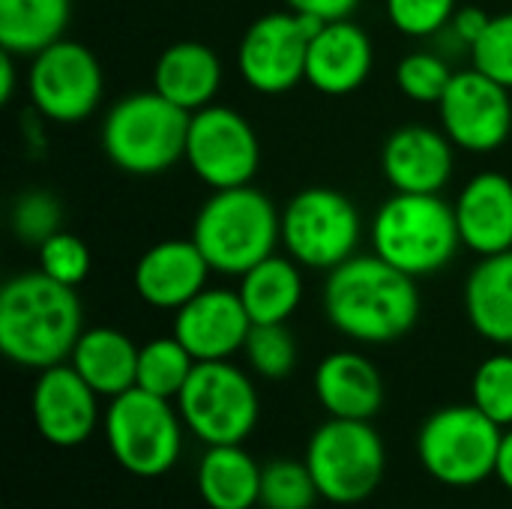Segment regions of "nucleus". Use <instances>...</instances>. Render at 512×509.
Segmentation results:
<instances>
[{
  "instance_id": "obj_1",
  "label": "nucleus",
  "mask_w": 512,
  "mask_h": 509,
  "mask_svg": "<svg viewBox=\"0 0 512 509\" xmlns=\"http://www.w3.org/2000/svg\"><path fill=\"white\" fill-rule=\"evenodd\" d=\"M324 315L360 345H390L408 336L420 318L417 279L384 258L354 255L324 282Z\"/></svg>"
},
{
  "instance_id": "obj_2",
  "label": "nucleus",
  "mask_w": 512,
  "mask_h": 509,
  "mask_svg": "<svg viewBox=\"0 0 512 509\" xmlns=\"http://www.w3.org/2000/svg\"><path fill=\"white\" fill-rule=\"evenodd\" d=\"M84 333V312L75 288L42 270L12 276L0 291V351L21 369L69 363Z\"/></svg>"
},
{
  "instance_id": "obj_3",
  "label": "nucleus",
  "mask_w": 512,
  "mask_h": 509,
  "mask_svg": "<svg viewBox=\"0 0 512 509\" xmlns=\"http://www.w3.org/2000/svg\"><path fill=\"white\" fill-rule=\"evenodd\" d=\"M192 240L219 276H243L282 246V210L249 186L213 192L192 222Z\"/></svg>"
},
{
  "instance_id": "obj_4",
  "label": "nucleus",
  "mask_w": 512,
  "mask_h": 509,
  "mask_svg": "<svg viewBox=\"0 0 512 509\" xmlns=\"http://www.w3.org/2000/svg\"><path fill=\"white\" fill-rule=\"evenodd\" d=\"M369 243L378 258L414 279L441 273L462 249L453 204L411 192H393L375 210Z\"/></svg>"
},
{
  "instance_id": "obj_5",
  "label": "nucleus",
  "mask_w": 512,
  "mask_h": 509,
  "mask_svg": "<svg viewBox=\"0 0 512 509\" xmlns=\"http://www.w3.org/2000/svg\"><path fill=\"white\" fill-rule=\"evenodd\" d=\"M189 111L156 90L117 99L102 117V150L114 168L132 177H156L186 156Z\"/></svg>"
},
{
  "instance_id": "obj_6",
  "label": "nucleus",
  "mask_w": 512,
  "mask_h": 509,
  "mask_svg": "<svg viewBox=\"0 0 512 509\" xmlns=\"http://www.w3.org/2000/svg\"><path fill=\"white\" fill-rule=\"evenodd\" d=\"M105 444L114 462L141 480L174 471L183 450V417L171 399L132 387L108 402L102 417Z\"/></svg>"
},
{
  "instance_id": "obj_7",
  "label": "nucleus",
  "mask_w": 512,
  "mask_h": 509,
  "mask_svg": "<svg viewBox=\"0 0 512 509\" xmlns=\"http://www.w3.org/2000/svg\"><path fill=\"white\" fill-rule=\"evenodd\" d=\"M303 462L309 465V474L324 501L351 507L375 495L381 486L387 450L369 420L330 417L312 432Z\"/></svg>"
},
{
  "instance_id": "obj_8",
  "label": "nucleus",
  "mask_w": 512,
  "mask_h": 509,
  "mask_svg": "<svg viewBox=\"0 0 512 509\" xmlns=\"http://www.w3.org/2000/svg\"><path fill=\"white\" fill-rule=\"evenodd\" d=\"M504 429L474 402L450 405L426 417L417 435L420 465L444 486L468 489L495 477Z\"/></svg>"
},
{
  "instance_id": "obj_9",
  "label": "nucleus",
  "mask_w": 512,
  "mask_h": 509,
  "mask_svg": "<svg viewBox=\"0 0 512 509\" xmlns=\"http://www.w3.org/2000/svg\"><path fill=\"white\" fill-rule=\"evenodd\" d=\"M174 402L183 426L207 447L243 444L261 417L252 378L231 360L195 363L186 387Z\"/></svg>"
},
{
  "instance_id": "obj_10",
  "label": "nucleus",
  "mask_w": 512,
  "mask_h": 509,
  "mask_svg": "<svg viewBox=\"0 0 512 509\" xmlns=\"http://www.w3.org/2000/svg\"><path fill=\"white\" fill-rule=\"evenodd\" d=\"M360 240L357 204L330 186H309L282 207V246L306 270H336L357 255Z\"/></svg>"
},
{
  "instance_id": "obj_11",
  "label": "nucleus",
  "mask_w": 512,
  "mask_h": 509,
  "mask_svg": "<svg viewBox=\"0 0 512 509\" xmlns=\"http://www.w3.org/2000/svg\"><path fill=\"white\" fill-rule=\"evenodd\" d=\"M102 90L105 75L96 54L75 39H57L30 57L27 96L39 117L51 123L87 120L99 108Z\"/></svg>"
},
{
  "instance_id": "obj_12",
  "label": "nucleus",
  "mask_w": 512,
  "mask_h": 509,
  "mask_svg": "<svg viewBox=\"0 0 512 509\" xmlns=\"http://www.w3.org/2000/svg\"><path fill=\"white\" fill-rule=\"evenodd\" d=\"M183 159L204 186L219 192L252 183L261 165V144L240 111L213 102L189 117Z\"/></svg>"
},
{
  "instance_id": "obj_13",
  "label": "nucleus",
  "mask_w": 512,
  "mask_h": 509,
  "mask_svg": "<svg viewBox=\"0 0 512 509\" xmlns=\"http://www.w3.org/2000/svg\"><path fill=\"white\" fill-rule=\"evenodd\" d=\"M318 24L291 9L267 12L255 18L240 45L237 69L240 78L264 96H279L306 81V54Z\"/></svg>"
},
{
  "instance_id": "obj_14",
  "label": "nucleus",
  "mask_w": 512,
  "mask_h": 509,
  "mask_svg": "<svg viewBox=\"0 0 512 509\" xmlns=\"http://www.w3.org/2000/svg\"><path fill=\"white\" fill-rule=\"evenodd\" d=\"M438 120L456 150L495 153L512 135L510 90L474 66L462 69L438 102Z\"/></svg>"
},
{
  "instance_id": "obj_15",
  "label": "nucleus",
  "mask_w": 512,
  "mask_h": 509,
  "mask_svg": "<svg viewBox=\"0 0 512 509\" xmlns=\"http://www.w3.org/2000/svg\"><path fill=\"white\" fill-rule=\"evenodd\" d=\"M99 399L102 396L69 363L42 369L30 396L36 432L54 447L84 444L96 432Z\"/></svg>"
},
{
  "instance_id": "obj_16",
  "label": "nucleus",
  "mask_w": 512,
  "mask_h": 509,
  "mask_svg": "<svg viewBox=\"0 0 512 509\" xmlns=\"http://www.w3.org/2000/svg\"><path fill=\"white\" fill-rule=\"evenodd\" d=\"M456 171V144L444 129L408 123L381 147V174L393 192L441 195Z\"/></svg>"
},
{
  "instance_id": "obj_17",
  "label": "nucleus",
  "mask_w": 512,
  "mask_h": 509,
  "mask_svg": "<svg viewBox=\"0 0 512 509\" xmlns=\"http://www.w3.org/2000/svg\"><path fill=\"white\" fill-rule=\"evenodd\" d=\"M252 318L231 288H204L174 312V336L198 363L231 360L243 351Z\"/></svg>"
},
{
  "instance_id": "obj_18",
  "label": "nucleus",
  "mask_w": 512,
  "mask_h": 509,
  "mask_svg": "<svg viewBox=\"0 0 512 509\" xmlns=\"http://www.w3.org/2000/svg\"><path fill=\"white\" fill-rule=\"evenodd\" d=\"M210 264L195 246V240H159L153 243L132 270V288L135 294L159 312H177L186 306L195 294L207 288Z\"/></svg>"
},
{
  "instance_id": "obj_19",
  "label": "nucleus",
  "mask_w": 512,
  "mask_h": 509,
  "mask_svg": "<svg viewBox=\"0 0 512 509\" xmlns=\"http://www.w3.org/2000/svg\"><path fill=\"white\" fill-rule=\"evenodd\" d=\"M375 66L369 33L351 18L318 24L306 54V84L324 96H348L366 84Z\"/></svg>"
},
{
  "instance_id": "obj_20",
  "label": "nucleus",
  "mask_w": 512,
  "mask_h": 509,
  "mask_svg": "<svg viewBox=\"0 0 512 509\" xmlns=\"http://www.w3.org/2000/svg\"><path fill=\"white\" fill-rule=\"evenodd\" d=\"M462 246L480 258L512 249V180L501 171L474 174L456 195Z\"/></svg>"
},
{
  "instance_id": "obj_21",
  "label": "nucleus",
  "mask_w": 512,
  "mask_h": 509,
  "mask_svg": "<svg viewBox=\"0 0 512 509\" xmlns=\"http://www.w3.org/2000/svg\"><path fill=\"white\" fill-rule=\"evenodd\" d=\"M315 396L330 417L372 420L384 405V378L357 351H333L315 369Z\"/></svg>"
},
{
  "instance_id": "obj_22",
  "label": "nucleus",
  "mask_w": 512,
  "mask_h": 509,
  "mask_svg": "<svg viewBox=\"0 0 512 509\" xmlns=\"http://www.w3.org/2000/svg\"><path fill=\"white\" fill-rule=\"evenodd\" d=\"M153 90L177 108L195 114L216 102L222 90V60L204 42H174L156 57Z\"/></svg>"
},
{
  "instance_id": "obj_23",
  "label": "nucleus",
  "mask_w": 512,
  "mask_h": 509,
  "mask_svg": "<svg viewBox=\"0 0 512 509\" xmlns=\"http://www.w3.org/2000/svg\"><path fill=\"white\" fill-rule=\"evenodd\" d=\"M69 366L105 399H114L138 381V345L114 327H90L72 348Z\"/></svg>"
},
{
  "instance_id": "obj_24",
  "label": "nucleus",
  "mask_w": 512,
  "mask_h": 509,
  "mask_svg": "<svg viewBox=\"0 0 512 509\" xmlns=\"http://www.w3.org/2000/svg\"><path fill=\"white\" fill-rule=\"evenodd\" d=\"M465 315L492 345L507 348L512 339V249L480 258L465 282Z\"/></svg>"
},
{
  "instance_id": "obj_25",
  "label": "nucleus",
  "mask_w": 512,
  "mask_h": 509,
  "mask_svg": "<svg viewBox=\"0 0 512 509\" xmlns=\"http://www.w3.org/2000/svg\"><path fill=\"white\" fill-rule=\"evenodd\" d=\"M195 483L210 509H252L261 504V465L243 450V444L207 447Z\"/></svg>"
},
{
  "instance_id": "obj_26",
  "label": "nucleus",
  "mask_w": 512,
  "mask_h": 509,
  "mask_svg": "<svg viewBox=\"0 0 512 509\" xmlns=\"http://www.w3.org/2000/svg\"><path fill=\"white\" fill-rule=\"evenodd\" d=\"M252 324H288L303 303V267L291 255H270L240 276L237 288Z\"/></svg>"
},
{
  "instance_id": "obj_27",
  "label": "nucleus",
  "mask_w": 512,
  "mask_h": 509,
  "mask_svg": "<svg viewBox=\"0 0 512 509\" xmlns=\"http://www.w3.org/2000/svg\"><path fill=\"white\" fill-rule=\"evenodd\" d=\"M72 0H0V48L33 57L63 39Z\"/></svg>"
},
{
  "instance_id": "obj_28",
  "label": "nucleus",
  "mask_w": 512,
  "mask_h": 509,
  "mask_svg": "<svg viewBox=\"0 0 512 509\" xmlns=\"http://www.w3.org/2000/svg\"><path fill=\"white\" fill-rule=\"evenodd\" d=\"M195 363L198 360L183 348V342L174 333L156 336L138 348V381H135V387L174 402L180 396V390L186 387Z\"/></svg>"
},
{
  "instance_id": "obj_29",
  "label": "nucleus",
  "mask_w": 512,
  "mask_h": 509,
  "mask_svg": "<svg viewBox=\"0 0 512 509\" xmlns=\"http://www.w3.org/2000/svg\"><path fill=\"white\" fill-rule=\"evenodd\" d=\"M318 486L306 462L276 459L261 468V507L264 509H312Z\"/></svg>"
},
{
  "instance_id": "obj_30",
  "label": "nucleus",
  "mask_w": 512,
  "mask_h": 509,
  "mask_svg": "<svg viewBox=\"0 0 512 509\" xmlns=\"http://www.w3.org/2000/svg\"><path fill=\"white\" fill-rule=\"evenodd\" d=\"M447 57L438 51H411L396 63V87L417 105H438L453 81Z\"/></svg>"
},
{
  "instance_id": "obj_31",
  "label": "nucleus",
  "mask_w": 512,
  "mask_h": 509,
  "mask_svg": "<svg viewBox=\"0 0 512 509\" xmlns=\"http://www.w3.org/2000/svg\"><path fill=\"white\" fill-rule=\"evenodd\" d=\"M243 354L249 369L264 381H282L297 366V342L285 324H252Z\"/></svg>"
},
{
  "instance_id": "obj_32",
  "label": "nucleus",
  "mask_w": 512,
  "mask_h": 509,
  "mask_svg": "<svg viewBox=\"0 0 512 509\" xmlns=\"http://www.w3.org/2000/svg\"><path fill=\"white\" fill-rule=\"evenodd\" d=\"M471 402L501 429L512 426V351L486 357L471 381Z\"/></svg>"
},
{
  "instance_id": "obj_33",
  "label": "nucleus",
  "mask_w": 512,
  "mask_h": 509,
  "mask_svg": "<svg viewBox=\"0 0 512 509\" xmlns=\"http://www.w3.org/2000/svg\"><path fill=\"white\" fill-rule=\"evenodd\" d=\"M36 261L45 276L69 288H78L90 276V267H93L87 243L78 234H69L63 228L36 246Z\"/></svg>"
},
{
  "instance_id": "obj_34",
  "label": "nucleus",
  "mask_w": 512,
  "mask_h": 509,
  "mask_svg": "<svg viewBox=\"0 0 512 509\" xmlns=\"http://www.w3.org/2000/svg\"><path fill=\"white\" fill-rule=\"evenodd\" d=\"M387 21L408 39H432L447 30L459 0H387Z\"/></svg>"
},
{
  "instance_id": "obj_35",
  "label": "nucleus",
  "mask_w": 512,
  "mask_h": 509,
  "mask_svg": "<svg viewBox=\"0 0 512 509\" xmlns=\"http://www.w3.org/2000/svg\"><path fill=\"white\" fill-rule=\"evenodd\" d=\"M60 219H63V210H60L57 198L51 192H45V189L21 192L15 198V204H12V213H9L12 234L21 243H30V246H39L51 234H57Z\"/></svg>"
},
{
  "instance_id": "obj_36",
  "label": "nucleus",
  "mask_w": 512,
  "mask_h": 509,
  "mask_svg": "<svg viewBox=\"0 0 512 509\" xmlns=\"http://www.w3.org/2000/svg\"><path fill=\"white\" fill-rule=\"evenodd\" d=\"M474 69L512 90V12L492 15L483 36L468 51Z\"/></svg>"
},
{
  "instance_id": "obj_37",
  "label": "nucleus",
  "mask_w": 512,
  "mask_h": 509,
  "mask_svg": "<svg viewBox=\"0 0 512 509\" xmlns=\"http://www.w3.org/2000/svg\"><path fill=\"white\" fill-rule=\"evenodd\" d=\"M285 6L297 15L312 18L315 24H327V21L351 18L357 12L360 0H285Z\"/></svg>"
},
{
  "instance_id": "obj_38",
  "label": "nucleus",
  "mask_w": 512,
  "mask_h": 509,
  "mask_svg": "<svg viewBox=\"0 0 512 509\" xmlns=\"http://www.w3.org/2000/svg\"><path fill=\"white\" fill-rule=\"evenodd\" d=\"M492 21V15L486 12V9H480V6H459L456 9V15H453V21L447 24V30L453 33V39L462 45V48H474V42L483 36V30H486V24Z\"/></svg>"
},
{
  "instance_id": "obj_39",
  "label": "nucleus",
  "mask_w": 512,
  "mask_h": 509,
  "mask_svg": "<svg viewBox=\"0 0 512 509\" xmlns=\"http://www.w3.org/2000/svg\"><path fill=\"white\" fill-rule=\"evenodd\" d=\"M495 477L504 483V489L512 492V426L504 429L501 438V450H498V465H495Z\"/></svg>"
},
{
  "instance_id": "obj_40",
  "label": "nucleus",
  "mask_w": 512,
  "mask_h": 509,
  "mask_svg": "<svg viewBox=\"0 0 512 509\" xmlns=\"http://www.w3.org/2000/svg\"><path fill=\"white\" fill-rule=\"evenodd\" d=\"M15 93V54L0 51V102H9Z\"/></svg>"
},
{
  "instance_id": "obj_41",
  "label": "nucleus",
  "mask_w": 512,
  "mask_h": 509,
  "mask_svg": "<svg viewBox=\"0 0 512 509\" xmlns=\"http://www.w3.org/2000/svg\"><path fill=\"white\" fill-rule=\"evenodd\" d=\"M507 351H512V339H510V345H507Z\"/></svg>"
}]
</instances>
